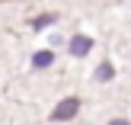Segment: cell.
<instances>
[{"instance_id":"8992f818","label":"cell","mask_w":131,"mask_h":125,"mask_svg":"<svg viewBox=\"0 0 131 125\" xmlns=\"http://www.w3.org/2000/svg\"><path fill=\"white\" fill-rule=\"evenodd\" d=\"M109 125H131V122H128V119H112Z\"/></svg>"},{"instance_id":"7a4b0ae2","label":"cell","mask_w":131,"mask_h":125,"mask_svg":"<svg viewBox=\"0 0 131 125\" xmlns=\"http://www.w3.org/2000/svg\"><path fill=\"white\" fill-rule=\"evenodd\" d=\"M67 48H70L74 58H83V55H90V48H93V39H90V35H74Z\"/></svg>"},{"instance_id":"5b68a950","label":"cell","mask_w":131,"mask_h":125,"mask_svg":"<svg viewBox=\"0 0 131 125\" xmlns=\"http://www.w3.org/2000/svg\"><path fill=\"white\" fill-rule=\"evenodd\" d=\"M112 74H115V71H112V64H99V71H96V80H112Z\"/></svg>"},{"instance_id":"277c9868","label":"cell","mask_w":131,"mask_h":125,"mask_svg":"<svg viewBox=\"0 0 131 125\" xmlns=\"http://www.w3.org/2000/svg\"><path fill=\"white\" fill-rule=\"evenodd\" d=\"M54 13H45V16H35V19H32V29H45V26H51V23H54Z\"/></svg>"},{"instance_id":"3957f363","label":"cell","mask_w":131,"mask_h":125,"mask_svg":"<svg viewBox=\"0 0 131 125\" xmlns=\"http://www.w3.org/2000/svg\"><path fill=\"white\" fill-rule=\"evenodd\" d=\"M51 61H54L51 51H35V55H32V68H48Z\"/></svg>"},{"instance_id":"6da1fadb","label":"cell","mask_w":131,"mask_h":125,"mask_svg":"<svg viewBox=\"0 0 131 125\" xmlns=\"http://www.w3.org/2000/svg\"><path fill=\"white\" fill-rule=\"evenodd\" d=\"M77 109H80V100L77 96H67V100H61L54 106V112H51V122H67L77 116Z\"/></svg>"}]
</instances>
